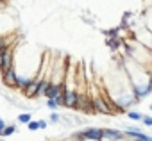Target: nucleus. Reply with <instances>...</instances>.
I'll list each match as a JSON object with an SVG mask.
<instances>
[{
  "instance_id": "obj_1",
  "label": "nucleus",
  "mask_w": 152,
  "mask_h": 141,
  "mask_svg": "<svg viewBox=\"0 0 152 141\" xmlns=\"http://www.w3.org/2000/svg\"><path fill=\"white\" fill-rule=\"evenodd\" d=\"M90 100H91V107H93V113H102V114H111V111H113V107L111 105H107V102H106V98L104 97H90Z\"/></svg>"
},
{
  "instance_id": "obj_2",
  "label": "nucleus",
  "mask_w": 152,
  "mask_h": 141,
  "mask_svg": "<svg viewBox=\"0 0 152 141\" xmlns=\"http://www.w3.org/2000/svg\"><path fill=\"white\" fill-rule=\"evenodd\" d=\"M15 64V54H13V48L9 47L7 50H4L0 54V73H4L7 68H11Z\"/></svg>"
},
{
  "instance_id": "obj_3",
  "label": "nucleus",
  "mask_w": 152,
  "mask_h": 141,
  "mask_svg": "<svg viewBox=\"0 0 152 141\" xmlns=\"http://www.w3.org/2000/svg\"><path fill=\"white\" fill-rule=\"evenodd\" d=\"M77 139H91V141H102V129H95V127H90L83 132H77L75 134Z\"/></svg>"
},
{
  "instance_id": "obj_4",
  "label": "nucleus",
  "mask_w": 152,
  "mask_h": 141,
  "mask_svg": "<svg viewBox=\"0 0 152 141\" xmlns=\"http://www.w3.org/2000/svg\"><path fill=\"white\" fill-rule=\"evenodd\" d=\"M16 70H15V64L11 66V68H7L6 72L2 73V79H4V84L7 86V88H15L16 86Z\"/></svg>"
},
{
  "instance_id": "obj_5",
  "label": "nucleus",
  "mask_w": 152,
  "mask_h": 141,
  "mask_svg": "<svg viewBox=\"0 0 152 141\" xmlns=\"http://www.w3.org/2000/svg\"><path fill=\"white\" fill-rule=\"evenodd\" d=\"M124 137V132L122 130H116V129H102V139L106 141H118Z\"/></svg>"
},
{
  "instance_id": "obj_6",
  "label": "nucleus",
  "mask_w": 152,
  "mask_h": 141,
  "mask_svg": "<svg viewBox=\"0 0 152 141\" xmlns=\"http://www.w3.org/2000/svg\"><path fill=\"white\" fill-rule=\"evenodd\" d=\"M36 89H38V77H32V81L29 82V86L23 89V95L27 98H36Z\"/></svg>"
},
{
  "instance_id": "obj_7",
  "label": "nucleus",
  "mask_w": 152,
  "mask_h": 141,
  "mask_svg": "<svg viewBox=\"0 0 152 141\" xmlns=\"http://www.w3.org/2000/svg\"><path fill=\"white\" fill-rule=\"evenodd\" d=\"M32 79H27V77H23V75H16V86L15 88H18V89H25L27 86H29V82H31Z\"/></svg>"
},
{
  "instance_id": "obj_8",
  "label": "nucleus",
  "mask_w": 152,
  "mask_h": 141,
  "mask_svg": "<svg viewBox=\"0 0 152 141\" xmlns=\"http://www.w3.org/2000/svg\"><path fill=\"white\" fill-rule=\"evenodd\" d=\"M106 45H107L111 50H118V47L122 45V41H120V38H118V36H116V38H107Z\"/></svg>"
},
{
  "instance_id": "obj_9",
  "label": "nucleus",
  "mask_w": 152,
  "mask_h": 141,
  "mask_svg": "<svg viewBox=\"0 0 152 141\" xmlns=\"http://www.w3.org/2000/svg\"><path fill=\"white\" fill-rule=\"evenodd\" d=\"M15 132H16V127L15 125H6L2 130H0V136H6L7 137V136H13Z\"/></svg>"
},
{
  "instance_id": "obj_10",
  "label": "nucleus",
  "mask_w": 152,
  "mask_h": 141,
  "mask_svg": "<svg viewBox=\"0 0 152 141\" xmlns=\"http://www.w3.org/2000/svg\"><path fill=\"white\" fill-rule=\"evenodd\" d=\"M11 45H9V38L7 36H0V54H2L4 50H7Z\"/></svg>"
},
{
  "instance_id": "obj_11",
  "label": "nucleus",
  "mask_w": 152,
  "mask_h": 141,
  "mask_svg": "<svg viewBox=\"0 0 152 141\" xmlns=\"http://www.w3.org/2000/svg\"><path fill=\"white\" fill-rule=\"evenodd\" d=\"M127 116H129L132 121H141V118H143V114H141L140 111H129Z\"/></svg>"
},
{
  "instance_id": "obj_12",
  "label": "nucleus",
  "mask_w": 152,
  "mask_h": 141,
  "mask_svg": "<svg viewBox=\"0 0 152 141\" xmlns=\"http://www.w3.org/2000/svg\"><path fill=\"white\" fill-rule=\"evenodd\" d=\"M31 120H32V114H31V113H22V114L18 116V121H20V123H29Z\"/></svg>"
},
{
  "instance_id": "obj_13",
  "label": "nucleus",
  "mask_w": 152,
  "mask_h": 141,
  "mask_svg": "<svg viewBox=\"0 0 152 141\" xmlns=\"http://www.w3.org/2000/svg\"><path fill=\"white\" fill-rule=\"evenodd\" d=\"M132 139H134V141H152V139H150L147 134H143V132H138V134H136Z\"/></svg>"
},
{
  "instance_id": "obj_14",
  "label": "nucleus",
  "mask_w": 152,
  "mask_h": 141,
  "mask_svg": "<svg viewBox=\"0 0 152 141\" xmlns=\"http://www.w3.org/2000/svg\"><path fill=\"white\" fill-rule=\"evenodd\" d=\"M118 31H120V29H109V31H104V36H107V38H116V36H118Z\"/></svg>"
},
{
  "instance_id": "obj_15",
  "label": "nucleus",
  "mask_w": 152,
  "mask_h": 141,
  "mask_svg": "<svg viewBox=\"0 0 152 141\" xmlns=\"http://www.w3.org/2000/svg\"><path fill=\"white\" fill-rule=\"evenodd\" d=\"M47 107H48L50 111H56V109H57L59 105H57V104H56L54 100H50V98H48V102H47Z\"/></svg>"
},
{
  "instance_id": "obj_16",
  "label": "nucleus",
  "mask_w": 152,
  "mask_h": 141,
  "mask_svg": "<svg viewBox=\"0 0 152 141\" xmlns=\"http://www.w3.org/2000/svg\"><path fill=\"white\" fill-rule=\"evenodd\" d=\"M141 121H143V123H145L147 127H150V125H152V116H145V114H143V118H141Z\"/></svg>"
},
{
  "instance_id": "obj_17",
  "label": "nucleus",
  "mask_w": 152,
  "mask_h": 141,
  "mask_svg": "<svg viewBox=\"0 0 152 141\" xmlns=\"http://www.w3.org/2000/svg\"><path fill=\"white\" fill-rule=\"evenodd\" d=\"M25 125H27L29 130H36V129H38V121H32V120H31L29 123H25Z\"/></svg>"
},
{
  "instance_id": "obj_18",
  "label": "nucleus",
  "mask_w": 152,
  "mask_h": 141,
  "mask_svg": "<svg viewBox=\"0 0 152 141\" xmlns=\"http://www.w3.org/2000/svg\"><path fill=\"white\" fill-rule=\"evenodd\" d=\"M48 120H50V121H52V123H57V121H59V120H61V118H59V114H57V113H52V114H50V118H48Z\"/></svg>"
},
{
  "instance_id": "obj_19",
  "label": "nucleus",
  "mask_w": 152,
  "mask_h": 141,
  "mask_svg": "<svg viewBox=\"0 0 152 141\" xmlns=\"http://www.w3.org/2000/svg\"><path fill=\"white\" fill-rule=\"evenodd\" d=\"M47 125H48V123H47L45 120H38V129H47Z\"/></svg>"
},
{
  "instance_id": "obj_20",
  "label": "nucleus",
  "mask_w": 152,
  "mask_h": 141,
  "mask_svg": "<svg viewBox=\"0 0 152 141\" xmlns=\"http://www.w3.org/2000/svg\"><path fill=\"white\" fill-rule=\"evenodd\" d=\"M4 127H6V121H4V120H2V118H0V130H2V129H4Z\"/></svg>"
}]
</instances>
